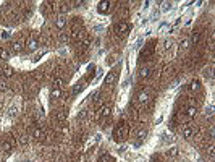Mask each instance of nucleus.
Returning a JSON list of instances; mask_svg holds the SVG:
<instances>
[{
    "label": "nucleus",
    "instance_id": "obj_29",
    "mask_svg": "<svg viewBox=\"0 0 215 162\" xmlns=\"http://www.w3.org/2000/svg\"><path fill=\"white\" fill-rule=\"evenodd\" d=\"M62 86H63V80H62V78H55V80H54V88L60 89Z\"/></svg>",
    "mask_w": 215,
    "mask_h": 162
},
{
    "label": "nucleus",
    "instance_id": "obj_13",
    "mask_svg": "<svg viewBox=\"0 0 215 162\" xmlns=\"http://www.w3.org/2000/svg\"><path fill=\"white\" fill-rule=\"evenodd\" d=\"M78 28H83V18H79V16H74L73 19H71L70 31H71V29H78Z\"/></svg>",
    "mask_w": 215,
    "mask_h": 162
},
{
    "label": "nucleus",
    "instance_id": "obj_40",
    "mask_svg": "<svg viewBox=\"0 0 215 162\" xmlns=\"http://www.w3.org/2000/svg\"><path fill=\"white\" fill-rule=\"evenodd\" d=\"M25 162H31V161H25Z\"/></svg>",
    "mask_w": 215,
    "mask_h": 162
},
{
    "label": "nucleus",
    "instance_id": "obj_1",
    "mask_svg": "<svg viewBox=\"0 0 215 162\" xmlns=\"http://www.w3.org/2000/svg\"><path fill=\"white\" fill-rule=\"evenodd\" d=\"M128 133H129V126H128V123H126V122L118 123V126L115 128V131H113L115 141H125L126 136H128Z\"/></svg>",
    "mask_w": 215,
    "mask_h": 162
},
{
    "label": "nucleus",
    "instance_id": "obj_8",
    "mask_svg": "<svg viewBox=\"0 0 215 162\" xmlns=\"http://www.w3.org/2000/svg\"><path fill=\"white\" fill-rule=\"evenodd\" d=\"M110 113H112V107H110L109 104H105V105H102L100 110L97 112V117H100V118H109L110 117Z\"/></svg>",
    "mask_w": 215,
    "mask_h": 162
},
{
    "label": "nucleus",
    "instance_id": "obj_37",
    "mask_svg": "<svg viewBox=\"0 0 215 162\" xmlns=\"http://www.w3.org/2000/svg\"><path fill=\"white\" fill-rule=\"evenodd\" d=\"M13 115H16V107H11L10 109V117H13Z\"/></svg>",
    "mask_w": 215,
    "mask_h": 162
},
{
    "label": "nucleus",
    "instance_id": "obj_21",
    "mask_svg": "<svg viewBox=\"0 0 215 162\" xmlns=\"http://www.w3.org/2000/svg\"><path fill=\"white\" fill-rule=\"evenodd\" d=\"M44 135H45V133H44V130L41 128V126H36L34 131H33V136L36 138V140H42Z\"/></svg>",
    "mask_w": 215,
    "mask_h": 162
},
{
    "label": "nucleus",
    "instance_id": "obj_10",
    "mask_svg": "<svg viewBox=\"0 0 215 162\" xmlns=\"http://www.w3.org/2000/svg\"><path fill=\"white\" fill-rule=\"evenodd\" d=\"M25 42H26V41H25V37H19L18 41L13 44V52H15V54H19V52H21L23 47H25Z\"/></svg>",
    "mask_w": 215,
    "mask_h": 162
},
{
    "label": "nucleus",
    "instance_id": "obj_19",
    "mask_svg": "<svg viewBox=\"0 0 215 162\" xmlns=\"http://www.w3.org/2000/svg\"><path fill=\"white\" fill-rule=\"evenodd\" d=\"M8 58H10V50L5 49V47H0V60L5 62V60H8Z\"/></svg>",
    "mask_w": 215,
    "mask_h": 162
},
{
    "label": "nucleus",
    "instance_id": "obj_4",
    "mask_svg": "<svg viewBox=\"0 0 215 162\" xmlns=\"http://www.w3.org/2000/svg\"><path fill=\"white\" fill-rule=\"evenodd\" d=\"M154 44H155V42H149V44L146 46V49L142 50V54H141V58H142V60H149V58L154 55V49H155Z\"/></svg>",
    "mask_w": 215,
    "mask_h": 162
},
{
    "label": "nucleus",
    "instance_id": "obj_32",
    "mask_svg": "<svg viewBox=\"0 0 215 162\" xmlns=\"http://www.w3.org/2000/svg\"><path fill=\"white\" fill-rule=\"evenodd\" d=\"M146 136H147V131H146V130H139V131H138V138H139V140H144Z\"/></svg>",
    "mask_w": 215,
    "mask_h": 162
},
{
    "label": "nucleus",
    "instance_id": "obj_28",
    "mask_svg": "<svg viewBox=\"0 0 215 162\" xmlns=\"http://www.w3.org/2000/svg\"><path fill=\"white\" fill-rule=\"evenodd\" d=\"M50 96H52V99H58V97L62 96V91L58 89V88H52V93H50Z\"/></svg>",
    "mask_w": 215,
    "mask_h": 162
},
{
    "label": "nucleus",
    "instance_id": "obj_23",
    "mask_svg": "<svg viewBox=\"0 0 215 162\" xmlns=\"http://www.w3.org/2000/svg\"><path fill=\"white\" fill-rule=\"evenodd\" d=\"M55 117H57V120H58V122H65V120H66V110H63V109L57 110Z\"/></svg>",
    "mask_w": 215,
    "mask_h": 162
},
{
    "label": "nucleus",
    "instance_id": "obj_12",
    "mask_svg": "<svg viewBox=\"0 0 215 162\" xmlns=\"http://www.w3.org/2000/svg\"><path fill=\"white\" fill-rule=\"evenodd\" d=\"M15 144H16V141H13V140H7V141H3L2 143V149L5 152H10L11 149L15 148Z\"/></svg>",
    "mask_w": 215,
    "mask_h": 162
},
{
    "label": "nucleus",
    "instance_id": "obj_2",
    "mask_svg": "<svg viewBox=\"0 0 215 162\" xmlns=\"http://www.w3.org/2000/svg\"><path fill=\"white\" fill-rule=\"evenodd\" d=\"M129 29H131V26H129L126 21H118L117 25H115V33H117L118 37L126 36V34L129 33Z\"/></svg>",
    "mask_w": 215,
    "mask_h": 162
},
{
    "label": "nucleus",
    "instance_id": "obj_31",
    "mask_svg": "<svg viewBox=\"0 0 215 162\" xmlns=\"http://www.w3.org/2000/svg\"><path fill=\"white\" fill-rule=\"evenodd\" d=\"M162 5H164V7H162V11H168L170 8H172V3H170V2H164Z\"/></svg>",
    "mask_w": 215,
    "mask_h": 162
},
{
    "label": "nucleus",
    "instance_id": "obj_38",
    "mask_svg": "<svg viewBox=\"0 0 215 162\" xmlns=\"http://www.w3.org/2000/svg\"><path fill=\"white\" fill-rule=\"evenodd\" d=\"M81 88H83V86H79V84H78V86H74L73 93H74V94H78V93H79V91H81Z\"/></svg>",
    "mask_w": 215,
    "mask_h": 162
},
{
    "label": "nucleus",
    "instance_id": "obj_33",
    "mask_svg": "<svg viewBox=\"0 0 215 162\" xmlns=\"http://www.w3.org/2000/svg\"><path fill=\"white\" fill-rule=\"evenodd\" d=\"M10 36H11L10 31H2V34H0V37H2V39H8Z\"/></svg>",
    "mask_w": 215,
    "mask_h": 162
},
{
    "label": "nucleus",
    "instance_id": "obj_6",
    "mask_svg": "<svg viewBox=\"0 0 215 162\" xmlns=\"http://www.w3.org/2000/svg\"><path fill=\"white\" fill-rule=\"evenodd\" d=\"M110 8H112V2H109V0H105V2H99V5H97V11L100 15L109 13Z\"/></svg>",
    "mask_w": 215,
    "mask_h": 162
},
{
    "label": "nucleus",
    "instance_id": "obj_7",
    "mask_svg": "<svg viewBox=\"0 0 215 162\" xmlns=\"http://www.w3.org/2000/svg\"><path fill=\"white\" fill-rule=\"evenodd\" d=\"M136 101H138V104H141V105H146V104H149V101H150V96H149V93H146V91H142V93H139L138 96H136Z\"/></svg>",
    "mask_w": 215,
    "mask_h": 162
},
{
    "label": "nucleus",
    "instance_id": "obj_3",
    "mask_svg": "<svg viewBox=\"0 0 215 162\" xmlns=\"http://www.w3.org/2000/svg\"><path fill=\"white\" fill-rule=\"evenodd\" d=\"M37 47H39V37L33 34L29 37V41H26V52H34Z\"/></svg>",
    "mask_w": 215,
    "mask_h": 162
},
{
    "label": "nucleus",
    "instance_id": "obj_26",
    "mask_svg": "<svg viewBox=\"0 0 215 162\" xmlns=\"http://www.w3.org/2000/svg\"><path fill=\"white\" fill-rule=\"evenodd\" d=\"M18 144H19V146L29 144V136H28V135H21V136L18 138Z\"/></svg>",
    "mask_w": 215,
    "mask_h": 162
},
{
    "label": "nucleus",
    "instance_id": "obj_15",
    "mask_svg": "<svg viewBox=\"0 0 215 162\" xmlns=\"http://www.w3.org/2000/svg\"><path fill=\"white\" fill-rule=\"evenodd\" d=\"M189 91L191 93H196V91H201V81L199 80H193L189 83Z\"/></svg>",
    "mask_w": 215,
    "mask_h": 162
},
{
    "label": "nucleus",
    "instance_id": "obj_20",
    "mask_svg": "<svg viewBox=\"0 0 215 162\" xmlns=\"http://www.w3.org/2000/svg\"><path fill=\"white\" fill-rule=\"evenodd\" d=\"M150 73H152V68H150V66H142L141 72H139V76L141 78H149Z\"/></svg>",
    "mask_w": 215,
    "mask_h": 162
},
{
    "label": "nucleus",
    "instance_id": "obj_22",
    "mask_svg": "<svg viewBox=\"0 0 215 162\" xmlns=\"http://www.w3.org/2000/svg\"><path fill=\"white\" fill-rule=\"evenodd\" d=\"M186 115H188L189 118H194L197 115V107L196 105H189L188 109H186Z\"/></svg>",
    "mask_w": 215,
    "mask_h": 162
},
{
    "label": "nucleus",
    "instance_id": "obj_35",
    "mask_svg": "<svg viewBox=\"0 0 215 162\" xmlns=\"http://www.w3.org/2000/svg\"><path fill=\"white\" fill-rule=\"evenodd\" d=\"M60 41H62V42H65V41H70V36H68V33H62V36H60Z\"/></svg>",
    "mask_w": 215,
    "mask_h": 162
},
{
    "label": "nucleus",
    "instance_id": "obj_16",
    "mask_svg": "<svg viewBox=\"0 0 215 162\" xmlns=\"http://www.w3.org/2000/svg\"><path fill=\"white\" fill-rule=\"evenodd\" d=\"M178 154H180V149H178L176 146H172V148L167 149V156L168 157H173L175 159V157H178Z\"/></svg>",
    "mask_w": 215,
    "mask_h": 162
},
{
    "label": "nucleus",
    "instance_id": "obj_9",
    "mask_svg": "<svg viewBox=\"0 0 215 162\" xmlns=\"http://www.w3.org/2000/svg\"><path fill=\"white\" fill-rule=\"evenodd\" d=\"M66 26V16H63V15H60L57 19H55V28H57L58 31H63V28Z\"/></svg>",
    "mask_w": 215,
    "mask_h": 162
},
{
    "label": "nucleus",
    "instance_id": "obj_11",
    "mask_svg": "<svg viewBox=\"0 0 215 162\" xmlns=\"http://www.w3.org/2000/svg\"><path fill=\"white\" fill-rule=\"evenodd\" d=\"M52 5V2H44L42 5H41V10H42V13H44V16H49V13L50 11H54V7H50Z\"/></svg>",
    "mask_w": 215,
    "mask_h": 162
},
{
    "label": "nucleus",
    "instance_id": "obj_39",
    "mask_svg": "<svg viewBox=\"0 0 215 162\" xmlns=\"http://www.w3.org/2000/svg\"><path fill=\"white\" fill-rule=\"evenodd\" d=\"M7 89V84L5 83H2V84H0V91H5Z\"/></svg>",
    "mask_w": 215,
    "mask_h": 162
},
{
    "label": "nucleus",
    "instance_id": "obj_14",
    "mask_svg": "<svg viewBox=\"0 0 215 162\" xmlns=\"http://www.w3.org/2000/svg\"><path fill=\"white\" fill-rule=\"evenodd\" d=\"M194 135V128L191 125H184L183 126V138H191Z\"/></svg>",
    "mask_w": 215,
    "mask_h": 162
},
{
    "label": "nucleus",
    "instance_id": "obj_27",
    "mask_svg": "<svg viewBox=\"0 0 215 162\" xmlns=\"http://www.w3.org/2000/svg\"><path fill=\"white\" fill-rule=\"evenodd\" d=\"M199 41H201V33L194 31L193 36H191V41H189V42H193V44H199Z\"/></svg>",
    "mask_w": 215,
    "mask_h": 162
},
{
    "label": "nucleus",
    "instance_id": "obj_36",
    "mask_svg": "<svg viewBox=\"0 0 215 162\" xmlns=\"http://www.w3.org/2000/svg\"><path fill=\"white\" fill-rule=\"evenodd\" d=\"M86 115H87V110L84 109V110H81V113H79V115H78V118H79V120H84V118H86Z\"/></svg>",
    "mask_w": 215,
    "mask_h": 162
},
{
    "label": "nucleus",
    "instance_id": "obj_25",
    "mask_svg": "<svg viewBox=\"0 0 215 162\" xmlns=\"http://www.w3.org/2000/svg\"><path fill=\"white\" fill-rule=\"evenodd\" d=\"M129 113H131V117H133L134 122L139 120V110H138L136 107H133V105H131V107H129Z\"/></svg>",
    "mask_w": 215,
    "mask_h": 162
},
{
    "label": "nucleus",
    "instance_id": "obj_5",
    "mask_svg": "<svg viewBox=\"0 0 215 162\" xmlns=\"http://www.w3.org/2000/svg\"><path fill=\"white\" fill-rule=\"evenodd\" d=\"M89 46H91V37L89 36H86L83 41H79L78 42V54H83V52H86L87 49H89Z\"/></svg>",
    "mask_w": 215,
    "mask_h": 162
},
{
    "label": "nucleus",
    "instance_id": "obj_30",
    "mask_svg": "<svg viewBox=\"0 0 215 162\" xmlns=\"http://www.w3.org/2000/svg\"><path fill=\"white\" fill-rule=\"evenodd\" d=\"M180 46H181V49H188L189 47V39H183L180 42Z\"/></svg>",
    "mask_w": 215,
    "mask_h": 162
},
{
    "label": "nucleus",
    "instance_id": "obj_18",
    "mask_svg": "<svg viewBox=\"0 0 215 162\" xmlns=\"http://www.w3.org/2000/svg\"><path fill=\"white\" fill-rule=\"evenodd\" d=\"M70 8H71V3L70 2H63L62 5H60V8H58V11H60V15L65 16V13H68Z\"/></svg>",
    "mask_w": 215,
    "mask_h": 162
},
{
    "label": "nucleus",
    "instance_id": "obj_24",
    "mask_svg": "<svg viewBox=\"0 0 215 162\" xmlns=\"http://www.w3.org/2000/svg\"><path fill=\"white\" fill-rule=\"evenodd\" d=\"M113 81H115V72H109L105 80H103V84H112Z\"/></svg>",
    "mask_w": 215,
    "mask_h": 162
},
{
    "label": "nucleus",
    "instance_id": "obj_17",
    "mask_svg": "<svg viewBox=\"0 0 215 162\" xmlns=\"http://www.w3.org/2000/svg\"><path fill=\"white\" fill-rule=\"evenodd\" d=\"M2 75H3L5 78H11V76L15 75V70L11 68V66L7 65V66H3V68H2Z\"/></svg>",
    "mask_w": 215,
    "mask_h": 162
},
{
    "label": "nucleus",
    "instance_id": "obj_34",
    "mask_svg": "<svg viewBox=\"0 0 215 162\" xmlns=\"http://www.w3.org/2000/svg\"><path fill=\"white\" fill-rule=\"evenodd\" d=\"M214 115V107H207L205 109V117H212Z\"/></svg>",
    "mask_w": 215,
    "mask_h": 162
}]
</instances>
